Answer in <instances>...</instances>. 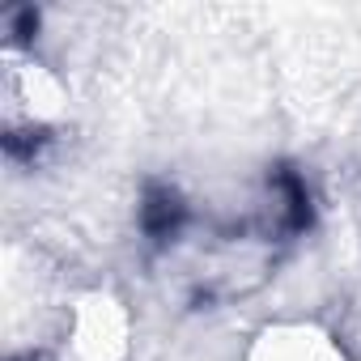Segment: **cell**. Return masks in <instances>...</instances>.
<instances>
[{"label":"cell","instance_id":"1","mask_svg":"<svg viewBox=\"0 0 361 361\" xmlns=\"http://www.w3.org/2000/svg\"><path fill=\"white\" fill-rule=\"evenodd\" d=\"M0 128L9 157L26 161H39L73 128V81L30 30L5 35L0 47Z\"/></svg>","mask_w":361,"mask_h":361},{"label":"cell","instance_id":"2","mask_svg":"<svg viewBox=\"0 0 361 361\" xmlns=\"http://www.w3.org/2000/svg\"><path fill=\"white\" fill-rule=\"evenodd\" d=\"M234 361H361V353L323 314L285 310L255 323L243 336Z\"/></svg>","mask_w":361,"mask_h":361}]
</instances>
